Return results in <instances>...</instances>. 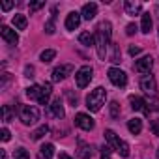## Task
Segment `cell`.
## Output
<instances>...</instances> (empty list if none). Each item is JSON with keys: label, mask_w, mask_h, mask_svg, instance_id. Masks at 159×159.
Here are the masks:
<instances>
[{"label": "cell", "mask_w": 159, "mask_h": 159, "mask_svg": "<svg viewBox=\"0 0 159 159\" xmlns=\"http://www.w3.org/2000/svg\"><path fill=\"white\" fill-rule=\"evenodd\" d=\"M111 23L109 21H103L98 30H96V51H98V56L101 60H105L107 56V45H111V36H112V30H111Z\"/></svg>", "instance_id": "1"}, {"label": "cell", "mask_w": 159, "mask_h": 159, "mask_svg": "<svg viewBox=\"0 0 159 159\" xmlns=\"http://www.w3.org/2000/svg\"><path fill=\"white\" fill-rule=\"evenodd\" d=\"M105 101H107V90H105L103 86H98L96 90H92V92L88 94V98H86V107H88V111L98 112V111H101V107L105 105Z\"/></svg>", "instance_id": "2"}, {"label": "cell", "mask_w": 159, "mask_h": 159, "mask_svg": "<svg viewBox=\"0 0 159 159\" xmlns=\"http://www.w3.org/2000/svg\"><path fill=\"white\" fill-rule=\"evenodd\" d=\"M19 118L25 125H34L39 120V111L34 105H23L21 111H19Z\"/></svg>", "instance_id": "3"}, {"label": "cell", "mask_w": 159, "mask_h": 159, "mask_svg": "<svg viewBox=\"0 0 159 159\" xmlns=\"http://www.w3.org/2000/svg\"><path fill=\"white\" fill-rule=\"evenodd\" d=\"M92 77H94V69L90 66H83L75 73V83H77L79 88H86L90 84V81H92Z\"/></svg>", "instance_id": "4"}, {"label": "cell", "mask_w": 159, "mask_h": 159, "mask_svg": "<svg viewBox=\"0 0 159 159\" xmlns=\"http://www.w3.org/2000/svg\"><path fill=\"white\" fill-rule=\"evenodd\" d=\"M107 75H109V81H111L114 86L124 88V86L127 84V75H125V71H122L120 67H111Z\"/></svg>", "instance_id": "5"}, {"label": "cell", "mask_w": 159, "mask_h": 159, "mask_svg": "<svg viewBox=\"0 0 159 159\" xmlns=\"http://www.w3.org/2000/svg\"><path fill=\"white\" fill-rule=\"evenodd\" d=\"M140 88L144 90V94L155 98V94H157V83H155L153 75H144V77L140 79Z\"/></svg>", "instance_id": "6"}, {"label": "cell", "mask_w": 159, "mask_h": 159, "mask_svg": "<svg viewBox=\"0 0 159 159\" xmlns=\"http://www.w3.org/2000/svg\"><path fill=\"white\" fill-rule=\"evenodd\" d=\"M73 66L71 64H64V66H58V67H54L52 69V83H60V81H64V79L67 77V75H71L73 73Z\"/></svg>", "instance_id": "7"}, {"label": "cell", "mask_w": 159, "mask_h": 159, "mask_svg": "<svg viewBox=\"0 0 159 159\" xmlns=\"http://www.w3.org/2000/svg\"><path fill=\"white\" fill-rule=\"evenodd\" d=\"M75 125H79L81 129H84V131H92L94 129V120L90 118V114H86V112H79L77 116H75Z\"/></svg>", "instance_id": "8"}, {"label": "cell", "mask_w": 159, "mask_h": 159, "mask_svg": "<svg viewBox=\"0 0 159 159\" xmlns=\"http://www.w3.org/2000/svg\"><path fill=\"white\" fill-rule=\"evenodd\" d=\"M152 66H153V58L152 56H142L140 60H137L135 62V71H139V73H144V75H148L150 71H152Z\"/></svg>", "instance_id": "9"}, {"label": "cell", "mask_w": 159, "mask_h": 159, "mask_svg": "<svg viewBox=\"0 0 159 159\" xmlns=\"http://www.w3.org/2000/svg\"><path fill=\"white\" fill-rule=\"evenodd\" d=\"M0 36H2V38L6 39V43H10V45H17V43H19L17 32L11 30L10 26H2V28H0Z\"/></svg>", "instance_id": "10"}, {"label": "cell", "mask_w": 159, "mask_h": 159, "mask_svg": "<svg viewBox=\"0 0 159 159\" xmlns=\"http://www.w3.org/2000/svg\"><path fill=\"white\" fill-rule=\"evenodd\" d=\"M81 19H83V15L79 13V11H71V13H67V17H66V28H67V30H75V28H79V25H81Z\"/></svg>", "instance_id": "11"}, {"label": "cell", "mask_w": 159, "mask_h": 159, "mask_svg": "<svg viewBox=\"0 0 159 159\" xmlns=\"http://www.w3.org/2000/svg\"><path fill=\"white\" fill-rule=\"evenodd\" d=\"M129 103H131V109H133V111H142L144 114H150V107H146V101H144L142 98L131 96V98H129Z\"/></svg>", "instance_id": "12"}, {"label": "cell", "mask_w": 159, "mask_h": 159, "mask_svg": "<svg viewBox=\"0 0 159 159\" xmlns=\"http://www.w3.org/2000/svg\"><path fill=\"white\" fill-rule=\"evenodd\" d=\"M81 15H83V19H86V21L94 19V17L98 15V4H94V2L84 4V6H83V11H81Z\"/></svg>", "instance_id": "13"}, {"label": "cell", "mask_w": 159, "mask_h": 159, "mask_svg": "<svg viewBox=\"0 0 159 159\" xmlns=\"http://www.w3.org/2000/svg\"><path fill=\"white\" fill-rule=\"evenodd\" d=\"M105 139H107L109 146H111V148H114L116 152L120 150V146H122V142H124L122 139H118V137H116V133H114L112 129H107V131H105Z\"/></svg>", "instance_id": "14"}, {"label": "cell", "mask_w": 159, "mask_h": 159, "mask_svg": "<svg viewBox=\"0 0 159 159\" xmlns=\"http://www.w3.org/2000/svg\"><path fill=\"white\" fill-rule=\"evenodd\" d=\"M51 112L58 118V120H62L64 116H66V111H64V103H62V99L60 98H56L52 103H51Z\"/></svg>", "instance_id": "15"}, {"label": "cell", "mask_w": 159, "mask_h": 159, "mask_svg": "<svg viewBox=\"0 0 159 159\" xmlns=\"http://www.w3.org/2000/svg\"><path fill=\"white\" fill-rule=\"evenodd\" d=\"M124 10H125L127 15H139L140 10H142V4L140 2H135V0H125Z\"/></svg>", "instance_id": "16"}, {"label": "cell", "mask_w": 159, "mask_h": 159, "mask_svg": "<svg viewBox=\"0 0 159 159\" xmlns=\"http://www.w3.org/2000/svg\"><path fill=\"white\" fill-rule=\"evenodd\" d=\"M51 92H52V84H51V83H45V84L41 86V96H39L38 103H39V105H47V103H49V98H51Z\"/></svg>", "instance_id": "17"}, {"label": "cell", "mask_w": 159, "mask_h": 159, "mask_svg": "<svg viewBox=\"0 0 159 159\" xmlns=\"http://www.w3.org/2000/svg\"><path fill=\"white\" fill-rule=\"evenodd\" d=\"M140 17H142V21H140V30H142L144 34H150V32H152V25H153V21H152V15H150V11L142 13Z\"/></svg>", "instance_id": "18"}, {"label": "cell", "mask_w": 159, "mask_h": 159, "mask_svg": "<svg viewBox=\"0 0 159 159\" xmlns=\"http://www.w3.org/2000/svg\"><path fill=\"white\" fill-rule=\"evenodd\" d=\"M127 129H129L131 135H139V133L142 131V120H140V118H131V120L127 122Z\"/></svg>", "instance_id": "19"}, {"label": "cell", "mask_w": 159, "mask_h": 159, "mask_svg": "<svg viewBox=\"0 0 159 159\" xmlns=\"http://www.w3.org/2000/svg\"><path fill=\"white\" fill-rule=\"evenodd\" d=\"M79 41H81L83 45H86V47L96 45V38H94L90 32H81V36H79Z\"/></svg>", "instance_id": "20"}, {"label": "cell", "mask_w": 159, "mask_h": 159, "mask_svg": "<svg viewBox=\"0 0 159 159\" xmlns=\"http://www.w3.org/2000/svg\"><path fill=\"white\" fill-rule=\"evenodd\" d=\"M26 25H28V21H26V17H25V15L17 13V15L13 17V26H15L17 30H25V28H26Z\"/></svg>", "instance_id": "21"}, {"label": "cell", "mask_w": 159, "mask_h": 159, "mask_svg": "<svg viewBox=\"0 0 159 159\" xmlns=\"http://www.w3.org/2000/svg\"><path fill=\"white\" fill-rule=\"evenodd\" d=\"M79 159H90L92 155H94V150H92V146H84V144H81V148H79Z\"/></svg>", "instance_id": "22"}, {"label": "cell", "mask_w": 159, "mask_h": 159, "mask_svg": "<svg viewBox=\"0 0 159 159\" xmlns=\"http://www.w3.org/2000/svg\"><path fill=\"white\" fill-rule=\"evenodd\" d=\"M26 96H28L30 99H39V96H41V86H38V84L28 86V88H26Z\"/></svg>", "instance_id": "23"}, {"label": "cell", "mask_w": 159, "mask_h": 159, "mask_svg": "<svg viewBox=\"0 0 159 159\" xmlns=\"http://www.w3.org/2000/svg\"><path fill=\"white\" fill-rule=\"evenodd\" d=\"M111 62L118 64L120 62V47L116 43H111Z\"/></svg>", "instance_id": "24"}, {"label": "cell", "mask_w": 159, "mask_h": 159, "mask_svg": "<svg viewBox=\"0 0 159 159\" xmlns=\"http://www.w3.org/2000/svg\"><path fill=\"white\" fill-rule=\"evenodd\" d=\"M47 133H49V125L43 124V125H39V127L32 133V139H34V140H39V139H41L43 135H47Z\"/></svg>", "instance_id": "25"}, {"label": "cell", "mask_w": 159, "mask_h": 159, "mask_svg": "<svg viewBox=\"0 0 159 159\" xmlns=\"http://www.w3.org/2000/svg\"><path fill=\"white\" fill-rule=\"evenodd\" d=\"M52 155H54V146H52V144H43V146H41V157L52 159Z\"/></svg>", "instance_id": "26"}, {"label": "cell", "mask_w": 159, "mask_h": 159, "mask_svg": "<svg viewBox=\"0 0 159 159\" xmlns=\"http://www.w3.org/2000/svg\"><path fill=\"white\" fill-rule=\"evenodd\" d=\"M54 56H56V51H52V49H47V51H43V52L39 54V60L47 64V62L54 60Z\"/></svg>", "instance_id": "27"}, {"label": "cell", "mask_w": 159, "mask_h": 159, "mask_svg": "<svg viewBox=\"0 0 159 159\" xmlns=\"http://www.w3.org/2000/svg\"><path fill=\"white\" fill-rule=\"evenodd\" d=\"M13 157H15V159H30V155H28V152H26L25 148H17V150L13 152Z\"/></svg>", "instance_id": "28"}, {"label": "cell", "mask_w": 159, "mask_h": 159, "mask_svg": "<svg viewBox=\"0 0 159 159\" xmlns=\"http://www.w3.org/2000/svg\"><path fill=\"white\" fill-rule=\"evenodd\" d=\"M109 107H111V116H112V118H118V114H120V105H118L116 101H111Z\"/></svg>", "instance_id": "29"}, {"label": "cell", "mask_w": 159, "mask_h": 159, "mask_svg": "<svg viewBox=\"0 0 159 159\" xmlns=\"http://www.w3.org/2000/svg\"><path fill=\"white\" fill-rule=\"evenodd\" d=\"M45 32H47V34H54V17H51V19L45 23Z\"/></svg>", "instance_id": "30"}, {"label": "cell", "mask_w": 159, "mask_h": 159, "mask_svg": "<svg viewBox=\"0 0 159 159\" xmlns=\"http://www.w3.org/2000/svg\"><path fill=\"white\" fill-rule=\"evenodd\" d=\"M45 6V2H32L28 8H30V13H34V11H38V10H41Z\"/></svg>", "instance_id": "31"}, {"label": "cell", "mask_w": 159, "mask_h": 159, "mask_svg": "<svg viewBox=\"0 0 159 159\" xmlns=\"http://www.w3.org/2000/svg\"><path fill=\"white\" fill-rule=\"evenodd\" d=\"M0 135H2V140H4V142H8V140L11 139V133H10V129H8V127H2Z\"/></svg>", "instance_id": "32"}, {"label": "cell", "mask_w": 159, "mask_h": 159, "mask_svg": "<svg viewBox=\"0 0 159 159\" xmlns=\"http://www.w3.org/2000/svg\"><path fill=\"white\" fill-rule=\"evenodd\" d=\"M11 118H13V114H11V109L6 105V107H4V122H11Z\"/></svg>", "instance_id": "33"}, {"label": "cell", "mask_w": 159, "mask_h": 159, "mask_svg": "<svg viewBox=\"0 0 159 159\" xmlns=\"http://www.w3.org/2000/svg\"><path fill=\"white\" fill-rule=\"evenodd\" d=\"M101 159H111V146L101 148Z\"/></svg>", "instance_id": "34"}, {"label": "cell", "mask_w": 159, "mask_h": 159, "mask_svg": "<svg viewBox=\"0 0 159 159\" xmlns=\"http://www.w3.org/2000/svg\"><path fill=\"white\" fill-rule=\"evenodd\" d=\"M135 32H137V25H133V23H131V25H127V26H125V34H127V36H133Z\"/></svg>", "instance_id": "35"}, {"label": "cell", "mask_w": 159, "mask_h": 159, "mask_svg": "<svg viewBox=\"0 0 159 159\" xmlns=\"http://www.w3.org/2000/svg\"><path fill=\"white\" fill-rule=\"evenodd\" d=\"M152 131H153V135H155V137H159V118L152 122Z\"/></svg>", "instance_id": "36"}, {"label": "cell", "mask_w": 159, "mask_h": 159, "mask_svg": "<svg viewBox=\"0 0 159 159\" xmlns=\"http://www.w3.org/2000/svg\"><path fill=\"white\" fill-rule=\"evenodd\" d=\"M129 54H131V56H137V54H140V47H135V45H131V47H129Z\"/></svg>", "instance_id": "37"}, {"label": "cell", "mask_w": 159, "mask_h": 159, "mask_svg": "<svg viewBox=\"0 0 159 159\" xmlns=\"http://www.w3.org/2000/svg\"><path fill=\"white\" fill-rule=\"evenodd\" d=\"M13 8V2H10V0H6V2H2V10L4 11H10Z\"/></svg>", "instance_id": "38"}, {"label": "cell", "mask_w": 159, "mask_h": 159, "mask_svg": "<svg viewBox=\"0 0 159 159\" xmlns=\"http://www.w3.org/2000/svg\"><path fill=\"white\" fill-rule=\"evenodd\" d=\"M25 75H26V77H34V67H32V66H26V67H25Z\"/></svg>", "instance_id": "39"}, {"label": "cell", "mask_w": 159, "mask_h": 159, "mask_svg": "<svg viewBox=\"0 0 159 159\" xmlns=\"http://www.w3.org/2000/svg\"><path fill=\"white\" fill-rule=\"evenodd\" d=\"M155 13H157V34H159V6L155 8Z\"/></svg>", "instance_id": "40"}, {"label": "cell", "mask_w": 159, "mask_h": 159, "mask_svg": "<svg viewBox=\"0 0 159 159\" xmlns=\"http://www.w3.org/2000/svg\"><path fill=\"white\" fill-rule=\"evenodd\" d=\"M58 159H73V157H69L67 153H60V157H58Z\"/></svg>", "instance_id": "41"}, {"label": "cell", "mask_w": 159, "mask_h": 159, "mask_svg": "<svg viewBox=\"0 0 159 159\" xmlns=\"http://www.w3.org/2000/svg\"><path fill=\"white\" fill-rule=\"evenodd\" d=\"M157 157H159V148H157Z\"/></svg>", "instance_id": "42"}]
</instances>
